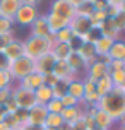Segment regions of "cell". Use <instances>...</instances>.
I'll return each mask as SVG.
<instances>
[{
    "mask_svg": "<svg viewBox=\"0 0 125 130\" xmlns=\"http://www.w3.org/2000/svg\"><path fill=\"white\" fill-rule=\"evenodd\" d=\"M46 117H48L46 106H43V104H36V106H33V108L29 110V115H27V125L43 127Z\"/></svg>",
    "mask_w": 125,
    "mask_h": 130,
    "instance_id": "9",
    "label": "cell"
},
{
    "mask_svg": "<svg viewBox=\"0 0 125 130\" xmlns=\"http://www.w3.org/2000/svg\"><path fill=\"white\" fill-rule=\"evenodd\" d=\"M117 130H125V122H123V120L118 123V128H117Z\"/></svg>",
    "mask_w": 125,
    "mask_h": 130,
    "instance_id": "54",
    "label": "cell"
},
{
    "mask_svg": "<svg viewBox=\"0 0 125 130\" xmlns=\"http://www.w3.org/2000/svg\"><path fill=\"white\" fill-rule=\"evenodd\" d=\"M108 19V15H106V12L105 10H92V14H91V17H89V21H91V24L92 26H96V27H99L105 21Z\"/></svg>",
    "mask_w": 125,
    "mask_h": 130,
    "instance_id": "31",
    "label": "cell"
},
{
    "mask_svg": "<svg viewBox=\"0 0 125 130\" xmlns=\"http://www.w3.org/2000/svg\"><path fill=\"white\" fill-rule=\"evenodd\" d=\"M55 57V60H67L70 57V53H72V48L69 43H57V41H53V46H52V52H50Z\"/></svg>",
    "mask_w": 125,
    "mask_h": 130,
    "instance_id": "20",
    "label": "cell"
},
{
    "mask_svg": "<svg viewBox=\"0 0 125 130\" xmlns=\"http://www.w3.org/2000/svg\"><path fill=\"white\" fill-rule=\"evenodd\" d=\"M92 10H94V9H92L89 4H84V5H81V7H77V9H75V14L89 19V17H91V14H92Z\"/></svg>",
    "mask_w": 125,
    "mask_h": 130,
    "instance_id": "38",
    "label": "cell"
},
{
    "mask_svg": "<svg viewBox=\"0 0 125 130\" xmlns=\"http://www.w3.org/2000/svg\"><path fill=\"white\" fill-rule=\"evenodd\" d=\"M60 130H74V127H72V125H70V123H64V125H62V128H60Z\"/></svg>",
    "mask_w": 125,
    "mask_h": 130,
    "instance_id": "52",
    "label": "cell"
},
{
    "mask_svg": "<svg viewBox=\"0 0 125 130\" xmlns=\"http://www.w3.org/2000/svg\"><path fill=\"white\" fill-rule=\"evenodd\" d=\"M4 53H5V57L10 62L24 57V41L22 39H14L12 43H9V46L4 50Z\"/></svg>",
    "mask_w": 125,
    "mask_h": 130,
    "instance_id": "15",
    "label": "cell"
},
{
    "mask_svg": "<svg viewBox=\"0 0 125 130\" xmlns=\"http://www.w3.org/2000/svg\"><path fill=\"white\" fill-rule=\"evenodd\" d=\"M112 21H113V24L117 26V29H118L120 32L125 31V12H122V10H120L115 17H112Z\"/></svg>",
    "mask_w": 125,
    "mask_h": 130,
    "instance_id": "36",
    "label": "cell"
},
{
    "mask_svg": "<svg viewBox=\"0 0 125 130\" xmlns=\"http://www.w3.org/2000/svg\"><path fill=\"white\" fill-rule=\"evenodd\" d=\"M67 2H69L70 5H74L75 9L81 7V5H84V4H87V0H67Z\"/></svg>",
    "mask_w": 125,
    "mask_h": 130,
    "instance_id": "48",
    "label": "cell"
},
{
    "mask_svg": "<svg viewBox=\"0 0 125 130\" xmlns=\"http://www.w3.org/2000/svg\"><path fill=\"white\" fill-rule=\"evenodd\" d=\"M9 72H10V75H12L14 82H19V80H22L24 77H27L29 74L36 72V69H34V60L27 58L26 55H24V57L10 62Z\"/></svg>",
    "mask_w": 125,
    "mask_h": 130,
    "instance_id": "3",
    "label": "cell"
},
{
    "mask_svg": "<svg viewBox=\"0 0 125 130\" xmlns=\"http://www.w3.org/2000/svg\"><path fill=\"white\" fill-rule=\"evenodd\" d=\"M92 118H94V127L99 130H113V127H115V122L112 120V117L103 110H98Z\"/></svg>",
    "mask_w": 125,
    "mask_h": 130,
    "instance_id": "16",
    "label": "cell"
},
{
    "mask_svg": "<svg viewBox=\"0 0 125 130\" xmlns=\"http://www.w3.org/2000/svg\"><path fill=\"white\" fill-rule=\"evenodd\" d=\"M123 122H125V117H123Z\"/></svg>",
    "mask_w": 125,
    "mask_h": 130,
    "instance_id": "60",
    "label": "cell"
},
{
    "mask_svg": "<svg viewBox=\"0 0 125 130\" xmlns=\"http://www.w3.org/2000/svg\"><path fill=\"white\" fill-rule=\"evenodd\" d=\"M62 125H64V120H62V117H60L58 113H48L43 127H48V128H62Z\"/></svg>",
    "mask_w": 125,
    "mask_h": 130,
    "instance_id": "29",
    "label": "cell"
},
{
    "mask_svg": "<svg viewBox=\"0 0 125 130\" xmlns=\"http://www.w3.org/2000/svg\"><path fill=\"white\" fill-rule=\"evenodd\" d=\"M106 75H110L108 65L103 63V62H99V60H96L92 65H89V67H87V74H86V77L92 79V80H96V82H98L99 79L106 77Z\"/></svg>",
    "mask_w": 125,
    "mask_h": 130,
    "instance_id": "14",
    "label": "cell"
},
{
    "mask_svg": "<svg viewBox=\"0 0 125 130\" xmlns=\"http://www.w3.org/2000/svg\"><path fill=\"white\" fill-rule=\"evenodd\" d=\"M82 115H84V108H81V106L64 108L62 113H60V117H62V120H64V123H74V122H77Z\"/></svg>",
    "mask_w": 125,
    "mask_h": 130,
    "instance_id": "19",
    "label": "cell"
},
{
    "mask_svg": "<svg viewBox=\"0 0 125 130\" xmlns=\"http://www.w3.org/2000/svg\"><path fill=\"white\" fill-rule=\"evenodd\" d=\"M10 67V60L5 57V53L0 52V70H9Z\"/></svg>",
    "mask_w": 125,
    "mask_h": 130,
    "instance_id": "46",
    "label": "cell"
},
{
    "mask_svg": "<svg viewBox=\"0 0 125 130\" xmlns=\"http://www.w3.org/2000/svg\"><path fill=\"white\" fill-rule=\"evenodd\" d=\"M22 130H45V127H36V125H24Z\"/></svg>",
    "mask_w": 125,
    "mask_h": 130,
    "instance_id": "49",
    "label": "cell"
},
{
    "mask_svg": "<svg viewBox=\"0 0 125 130\" xmlns=\"http://www.w3.org/2000/svg\"><path fill=\"white\" fill-rule=\"evenodd\" d=\"M122 69H125V65L122 60H112L110 63H108V70L110 72H115V70H122Z\"/></svg>",
    "mask_w": 125,
    "mask_h": 130,
    "instance_id": "45",
    "label": "cell"
},
{
    "mask_svg": "<svg viewBox=\"0 0 125 130\" xmlns=\"http://www.w3.org/2000/svg\"><path fill=\"white\" fill-rule=\"evenodd\" d=\"M92 130H99V128H96V127H94V128H92Z\"/></svg>",
    "mask_w": 125,
    "mask_h": 130,
    "instance_id": "59",
    "label": "cell"
},
{
    "mask_svg": "<svg viewBox=\"0 0 125 130\" xmlns=\"http://www.w3.org/2000/svg\"><path fill=\"white\" fill-rule=\"evenodd\" d=\"M12 96V87L10 89H0V106L4 108V104L9 101V98Z\"/></svg>",
    "mask_w": 125,
    "mask_h": 130,
    "instance_id": "44",
    "label": "cell"
},
{
    "mask_svg": "<svg viewBox=\"0 0 125 130\" xmlns=\"http://www.w3.org/2000/svg\"><path fill=\"white\" fill-rule=\"evenodd\" d=\"M125 0H108V5H115V7H120L123 4Z\"/></svg>",
    "mask_w": 125,
    "mask_h": 130,
    "instance_id": "50",
    "label": "cell"
},
{
    "mask_svg": "<svg viewBox=\"0 0 125 130\" xmlns=\"http://www.w3.org/2000/svg\"><path fill=\"white\" fill-rule=\"evenodd\" d=\"M99 31H101V36H106V38H112V39H120V31L117 29V26L113 24L112 19H106L99 26Z\"/></svg>",
    "mask_w": 125,
    "mask_h": 130,
    "instance_id": "22",
    "label": "cell"
},
{
    "mask_svg": "<svg viewBox=\"0 0 125 130\" xmlns=\"http://www.w3.org/2000/svg\"><path fill=\"white\" fill-rule=\"evenodd\" d=\"M0 130H12V128H10L5 122H0Z\"/></svg>",
    "mask_w": 125,
    "mask_h": 130,
    "instance_id": "51",
    "label": "cell"
},
{
    "mask_svg": "<svg viewBox=\"0 0 125 130\" xmlns=\"http://www.w3.org/2000/svg\"><path fill=\"white\" fill-rule=\"evenodd\" d=\"M50 14H55L58 17L70 21L75 15V7L70 5L67 0H53L52 5H50Z\"/></svg>",
    "mask_w": 125,
    "mask_h": 130,
    "instance_id": "6",
    "label": "cell"
},
{
    "mask_svg": "<svg viewBox=\"0 0 125 130\" xmlns=\"http://www.w3.org/2000/svg\"><path fill=\"white\" fill-rule=\"evenodd\" d=\"M17 84L21 87H26L29 91H36L40 86H43V75L38 74V72H33V74H29L27 77H24L22 80H19Z\"/></svg>",
    "mask_w": 125,
    "mask_h": 130,
    "instance_id": "18",
    "label": "cell"
},
{
    "mask_svg": "<svg viewBox=\"0 0 125 130\" xmlns=\"http://www.w3.org/2000/svg\"><path fill=\"white\" fill-rule=\"evenodd\" d=\"M74 38H75V34L72 32V29H70L69 26L53 34V41H57V43H70Z\"/></svg>",
    "mask_w": 125,
    "mask_h": 130,
    "instance_id": "28",
    "label": "cell"
},
{
    "mask_svg": "<svg viewBox=\"0 0 125 130\" xmlns=\"http://www.w3.org/2000/svg\"><path fill=\"white\" fill-rule=\"evenodd\" d=\"M62 104H64V108H72V106H79V99H75L74 96L70 94H65V96L60 99Z\"/></svg>",
    "mask_w": 125,
    "mask_h": 130,
    "instance_id": "40",
    "label": "cell"
},
{
    "mask_svg": "<svg viewBox=\"0 0 125 130\" xmlns=\"http://www.w3.org/2000/svg\"><path fill=\"white\" fill-rule=\"evenodd\" d=\"M96 108L108 113L115 123H120L125 117V89L123 87H113L112 92H108L106 96L99 99Z\"/></svg>",
    "mask_w": 125,
    "mask_h": 130,
    "instance_id": "1",
    "label": "cell"
},
{
    "mask_svg": "<svg viewBox=\"0 0 125 130\" xmlns=\"http://www.w3.org/2000/svg\"><path fill=\"white\" fill-rule=\"evenodd\" d=\"M14 32H5V34H0V52H4L7 46H9V43H12L14 41Z\"/></svg>",
    "mask_w": 125,
    "mask_h": 130,
    "instance_id": "37",
    "label": "cell"
},
{
    "mask_svg": "<svg viewBox=\"0 0 125 130\" xmlns=\"http://www.w3.org/2000/svg\"><path fill=\"white\" fill-rule=\"evenodd\" d=\"M14 27V21L7 19V17H0V34H5V32H12Z\"/></svg>",
    "mask_w": 125,
    "mask_h": 130,
    "instance_id": "35",
    "label": "cell"
},
{
    "mask_svg": "<svg viewBox=\"0 0 125 130\" xmlns=\"http://www.w3.org/2000/svg\"><path fill=\"white\" fill-rule=\"evenodd\" d=\"M113 41H115V39L106 38V36H101L98 41H94L92 45H94L96 55H98V57H105V55H108V52H110V48H112V45H113Z\"/></svg>",
    "mask_w": 125,
    "mask_h": 130,
    "instance_id": "23",
    "label": "cell"
},
{
    "mask_svg": "<svg viewBox=\"0 0 125 130\" xmlns=\"http://www.w3.org/2000/svg\"><path fill=\"white\" fill-rule=\"evenodd\" d=\"M12 115H14V118H15V122H17L19 127L27 125V115H29V110H22V108H19V110L15 111V113H12Z\"/></svg>",
    "mask_w": 125,
    "mask_h": 130,
    "instance_id": "34",
    "label": "cell"
},
{
    "mask_svg": "<svg viewBox=\"0 0 125 130\" xmlns=\"http://www.w3.org/2000/svg\"><path fill=\"white\" fill-rule=\"evenodd\" d=\"M14 86V79L9 70H0V89H10Z\"/></svg>",
    "mask_w": 125,
    "mask_h": 130,
    "instance_id": "32",
    "label": "cell"
},
{
    "mask_svg": "<svg viewBox=\"0 0 125 130\" xmlns=\"http://www.w3.org/2000/svg\"><path fill=\"white\" fill-rule=\"evenodd\" d=\"M53 38H38V36H27L24 39V55L31 60H36L52 52Z\"/></svg>",
    "mask_w": 125,
    "mask_h": 130,
    "instance_id": "2",
    "label": "cell"
},
{
    "mask_svg": "<svg viewBox=\"0 0 125 130\" xmlns=\"http://www.w3.org/2000/svg\"><path fill=\"white\" fill-rule=\"evenodd\" d=\"M67 94L74 96L75 99H82L84 98V84H82V79H74L69 82V89H67Z\"/></svg>",
    "mask_w": 125,
    "mask_h": 130,
    "instance_id": "25",
    "label": "cell"
},
{
    "mask_svg": "<svg viewBox=\"0 0 125 130\" xmlns=\"http://www.w3.org/2000/svg\"><path fill=\"white\" fill-rule=\"evenodd\" d=\"M67 63H69V67L72 69L74 75L77 79H84L86 74H87V63H86V60L81 57L77 52H72L70 53V57L67 58Z\"/></svg>",
    "mask_w": 125,
    "mask_h": 130,
    "instance_id": "7",
    "label": "cell"
},
{
    "mask_svg": "<svg viewBox=\"0 0 125 130\" xmlns=\"http://www.w3.org/2000/svg\"><path fill=\"white\" fill-rule=\"evenodd\" d=\"M55 63H57L55 57H53L52 53H46V55H43V57H40V58L34 60V69H36L38 74L46 75V74H52V72H53Z\"/></svg>",
    "mask_w": 125,
    "mask_h": 130,
    "instance_id": "10",
    "label": "cell"
},
{
    "mask_svg": "<svg viewBox=\"0 0 125 130\" xmlns=\"http://www.w3.org/2000/svg\"><path fill=\"white\" fill-rule=\"evenodd\" d=\"M82 84H84V94H89V92H96V80H92L89 77L82 79Z\"/></svg>",
    "mask_w": 125,
    "mask_h": 130,
    "instance_id": "39",
    "label": "cell"
},
{
    "mask_svg": "<svg viewBox=\"0 0 125 130\" xmlns=\"http://www.w3.org/2000/svg\"><path fill=\"white\" fill-rule=\"evenodd\" d=\"M14 130H22V127H19V128H14Z\"/></svg>",
    "mask_w": 125,
    "mask_h": 130,
    "instance_id": "58",
    "label": "cell"
},
{
    "mask_svg": "<svg viewBox=\"0 0 125 130\" xmlns=\"http://www.w3.org/2000/svg\"><path fill=\"white\" fill-rule=\"evenodd\" d=\"M34 98H36V103L38 104H43L45 106L48 101H52L53 99V92H52V87H48V86H40L36 91H34Z\"/></svg>",
    "mask_w": 125,
    "mask_h": 130,
    "instance_id": "24",
    "label": "cell"
},
{
    "mask_svg": "<svg viewBox=\"0 0 125 130\" xmlns=\"http://www.w3.org/2000/svg\"><path fill=\"white\" fill-rule=\"evenodd\" d=\"M69 27L72 29V32L75 34V36H84V34H87V31L92 27L91 21L87 19V17H82V15H74L72 19H70V22H69Z\"/></svg>",
    "mask_w": 125,
    "mask_h": 130,
    "instance_id": "8",
    "label": "cell"
},
{
    "mask_svg": "<svg viewBox=\"0 0 125 130\" xmlns=\"http://www.w3.org/2000/svg\"><path fill=\"white\" fill-rule=\"evenodd\" d=\"M5 110H4V108H2V106H0V122H4V118H5Z\"/></svg>",
    "mask_w": 125,
    "mask_h": 130,
    "instance_id": "53",
    "label": "cell"
},
{
    "mask_svg": "<svg viewBox=\"0 0 125 130\" xmlns=\"http://www.w3.org/2000/svg\"><path fill=\"white\" fill-rule=\"evenodd\" d=\"M58 82V79H57V75L55 74H46V75H43V84L45 86H48V87H53V86Z\"/></svg>",
    "mask_w": 125,
    "mask_h": 130,
    "instance_id": "43",
    "label": "cell"
},
{
    "mask_svg": "<svg viewBox=\"0 0 125 130\" xmlns=\"http://www.w3.org/2000/svg\"><path fill=\"white\" fill-rule=\"evenodd\" d=\"M122 62H123V65H125V55H123V58H122Z\"/></svg>",
    "mask_w": 125,
    "mask_h": 130,
    "instance_id": "57",
    "label": "cell"
},
{
    "mask_svg": "<svg viewBox=\"0 0 125 130\" xmlns=\"http://www.w3.org/2000/svg\"><path fill=\"white\" fill-rule=\"evenodd\" d=\"M12 98L17 103L19 108L22 110H31L33 106H36V98H34V91H29L26 87H21L19 84L12 86Z\"/></svg>",
    "mask_w": 125,
    "mask_h": 130,
    "instance_id": "4",
    "label": "cell"
},
{
    "mask_svg": "<svg viewBox=\"0 0 125 130\" xmlns=\"http://www.w3.org/2000/svg\"><path fill=\"white\" fill-rule=\"evenodd\" d=\"M46 15V22H48V27H50V32H52V38L55 32H58L60 29H64V27L69 26V22L70 21L64 19V17H58V15H55V14H45Z\"/></svg>",
    "mask_w": 125,
    "mask_h": 130,
    "instance_id": "17",
    "label": "cell"
},
{
    "mask_svg": "<svg viewBox=\"0 0 125 130\" xmlns=\"http://www.w3.org/2000/svg\"><path fill=\"white\" fill-rule=\"evenodd\" d=\"M41 2H43V0H22L24 5H31V7H38Z\"/></svg>",
    "mask_w": 125,
    "mask_h": 130,
    "instance_id": "47",
    "label": "cell"
},
{
    "mask_svg": "<svg viewBox=\"0 0 125 130\" xmlns=\"http://www.w3.org/2000/svg\"><path fill=\"white\" fill-rule=\"evenodd\" d=\"M31 29V36H38V38H52V32L46 22V15H38L36 21L29 26Z\"/></svg>",
    "mask_w": 125,
    "mask_h": 130,
    "instance_id": "11",
    "label": "cell"
},
{
    "mask_svg": "<svg viewBox=\"0 0 125 130\" xmlns=\"http://www.w3.org/2000/svg\"><path fill=\"white\" fill-rule=\"evenodd\" d=\"M53 74L57 75L58 80H67V82H70V80H74V79H77L75 75H74L72 69L69 67L67 60H57V63H55V67H53Z\"/></svg>",
    "mask_w": 125,
    "mask_h": 130,
    "instance_id": "12",
    "label": "cell"
},
{
    "mask_svg": "<svg viewBox=\"0 0 125 130\" xmlns=\"http://www.w3.org/2000/svg\"><path fill=\"white\" fill-rule=\"evenodd\" d=\"M4 110H5L7 115H12V113H15V111L19 110V106H17V103H15V101H14V98H12V96L9 98V101L4 104Z\"/></svg>",
    "mask_w": 125,
    "mask_h": 130,
    "instance_id": "41",
    "label": "cell"
},
{
    "mask_svg": "<svg viewBox=\"0 0 125 130\" xmlns=\"http://www.w3.org/2000/svg\"><path fill=\"white\" fill-rule=\"evenodd\" d=\"M113 87H115V86H113V80H112V77H110V75L99 79L98 82H96V92H98L99 98H103V96H106L108 92H112Z\"/></svg>",
    "mask_w": 125,
    "mask_h": 130,
    "instance_id": "26",
    "label": "cell"
},
{
    "mask_svg": "<svg viewBox=\"0 0 125 130\" xmlns=\"http://www.w3.org/2000/svg\"><path fill=\"white\" fill-rule=\"evenodd\" d=\"M38 15H40L38 14V7H31V5H24L22 4L19 7V10L15 12V15H14V24L22 26V27H29L36 21Z\"/></svg>",
    "mask_w": 125,
    "mask_h": 130,
    "instance_id": "5",
    "label": "cell"
},
{
    "mask_svg": "<svg viewBox=\"0 0 125 130\" xmlns=\"http://www.w3.org/2000/svg\"><path fill=\"white\" fill-rule=\"evenodd\" d=\"M67 89H69V82H67V80H58V82L52 87L53 98H55V99H62V98L67 94Z\"/></svg>",
    "mask_w": 125,
    "mask_h": 130,
    "instance_id": "30",
    "label": "cell"
},
{
    "mask_svg": "<svg viewBox=\"0 0 125 130\" xmlns=\"http://www.w3.org/2000/svg\"><path fill=\"white\" fill-rule=\"evenodd\" d=\"M21 5H22V0H0V17L14 21V15Z\"/></svg>",
    "mask_w": 125,
    "mask_h": 130,
    "instance_id": "13",
    "label": "cell"
},
{
    "mask_svg": "<svg viewBox=\"0 0 125 130\" xmlns=\"http://www.w3.org/2000/svg\"><path fill=\"white\" fill-rule=\"evenodd\" d=\"M120 10H122V12H125V2L122 4V5H120Z\"/></svg>",
    "mask_w": 125,
    "mask_h": 130,
    "instance_id": "55",
    "label": "cell"
},
{
    "mask_svg": "<svg viewBox=\"0 0 125 130\" xmlns=\"http://www.w3.org/2000/svg\"><path fill=\"white\" fill-rule=\"evenodd\" d=\"M45 130H60V128H48V127H45Z\"/></svg>",
    "mask_w": 125,
    "mask_h": 130,
    "instance_id": "56",
    "label": "cell"
},
{
    "mask_svg": "<svg viewBox=\"0 0 125 130\" xmlns=\"http://www.w3.org/2000/svg\"><path fill=\"white\" fill-rule=\"evenodd\" d=\"M45 106H46V111H48V113H58V115H60L62 110H64L62 101H60V99H55V98H53L52 101H48Z\"/></svg>",
    "mask_w": 125,
    "mask_h": 130,
    "instance_id": "33",
    "label": "cell"
},
{
    "mask_svg": "<svg viewBox=\"0 0 125 130\" xmlns=\"http://www.w3.org/2000/svg\"><path fill=\"white\" fill-rule=\"evenodd\" d=\"M77 53H79L81 57L86 60L87 67L92 65L96 60H98V55H96V50H94V45H92V43H82L81 48L77 50Z\"/></svg>",
    "mask_w": 125,
    "mask_h": 130,
    "instance_id": "21",
    "label": "cell"
},
{
    "mask_svg": "<svg viewBox=\"0 0 125 130\" xmlns=\"http://www.w3.org/2000/svg\"><path fill=\"white\" fill-rule=\"evenodd\" d=\"M123 55H125V41L123 39H115L110 52H108V57L112 60H122Z\"/></svg>",
    "mask_w": 125,
    "mask_h": 130,
    "instance_id": "27",
    "label": "cell"
},
{
    "mask_svg": "<svg viewBox=\"0 0 125 130\" xmlns=\"http://www.w3.org/2000/svg\"><path fill=\"white\" fill-rule=\"evenodd\" d=\"M87 4L94 10H105L106 7H108V0H87Z\"/></svg>",
    "mask_w": 125,
    "mask_h": 130,
    "instance_id": "42",
    "label": "cell"
}]
</instances>
